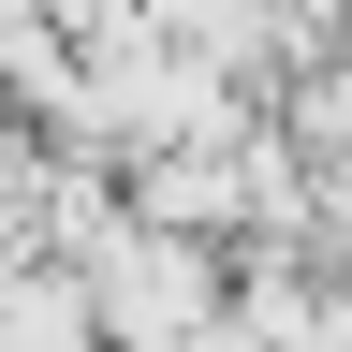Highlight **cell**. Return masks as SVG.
Here are the masks:
<instances>
[{"mask_svg": "<svg viewBox=\"0 0 352 352\" xmlns=\"http://www.w3.org/2000/svg\"><path fill=\"white\" fill-rule=\"evenodd\" d=\"M74 294H88V338L103 352H176L220 308V250L206 235H147V220H103L74 250Z\"/></svg>", "mask_w": 352, "mask_h": 352, "instance_id": "1", "label": "cell"}, {"mask_svg": "<svg viewBox=\"0 0 352 352\" xmlns=\"http://www.w3.org/2000/svg\"><path fill=\"white\" fill-rule=\"evenodd\" d=\"M279 147H294L308 176H338V162H352V44H323V59H294V74H279Z\"/></svg>", "mask_w": 352, "mask_h": 352, "instance_id": "2", "label": "cell"}, {"mask_svg": "<svg viewBox=\"0 0 352 352\" xmlns=\"http://www.w3.org/2000/svg\"><path fill=\"white\" fill-rule=\"evenodd\" d=\"M0 352H103L74 264H15V279H0Z\"/></svg>", "mask_w": 352, "mask_h": 352, "instance_id": "3", "label": "cell"}, {"mask_svg": "<svg viewBox=\"0 0 352 352\" xmlns=\"http://www.w3.org/2000/svg\"><path fill=\"white\" fill-rule=\"evenodd\" d=\"M338 44H352V0H338Z\"/></svg>", "mask_w": 352, "mask_h": 352, "instance_id": "4", "label": "cell"}]
</instances>
